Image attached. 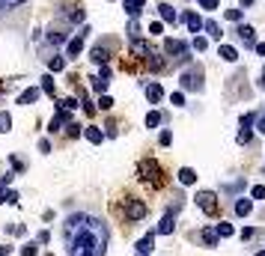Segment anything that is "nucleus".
Instances as JSON below:
<instances>
[{
  "instance_id": "obj_44",
  "label": "nucleus",
  "mask_w": 265,
  "mask_h": 256,
  "mask_svg": "<svg viewBox=\"0 0 265 256\" xmlns=\"http://www.w3.org/2000/svg\"><path fill=\"white\" fill-rule=\"evenodd\" d=\"M69 18H72V21H84V9H75V12H69Z\"/></svg>"
},
{
  "instance_id": "obj_19",
  "label": "nucleus",
  "mask_w": 265,
  "mask_h": 256,
  "mask_svg": "<svg viewBox=\"0 0 265 256\" xmlns=\"http://www.w3.org/2000/svg\"><path fill=\"white\" fill-rule=\"evenodd\" d=\"M66 51H69V57H78V54L84 51V39H81V36H78V39H72V42L66 45Z\"/></svg>"
},
{
  "instance_id": "obj_8",
  "label": "nucleus",
  "mask_w": 265,
  "mask_h": 256,
  "mask_svg": "<svg viewBox=\"0 0 265 256\" xmlns=\"http://www.w3.org/2000/svg\"><path fill=\"white\" fill-rule=\"evenodd\" d=\"M152 248H155V236H152V233H149V236H143V239L137 242V254H140V256H149V254H152Z\"/></svg>"
},
{
  "instance_id": "obj_54",
  "label": "nucleus",
  "mask_w": 265,
  "mask_h": 256,
  "mask_svg": "<svg viewBox=\"0 0 265 256\" xmlns=\"http://www.w3.org/2000/svg\"><path fill=\"white\" fill-rule=\"evenodd\" d=\"M254 256H265V251H260V254H254Z\"/></svg>"
},
{
  "instance_id": "obj_15",
  "label": "nucleus",
  "mask_w": 265,
  "mask_h": 256,
  "mask_svg": "<svg viewBox=\"0 0 265 256\" xmlns=\"http://www.w3.org/2000/svg\"><path fill=\"white\" fill-rule=\"evenodd\" d=\"M218 54H221V60H227V63H236V60H239V51H236L233 45H221Z\"/></svg>"
},
{
  "instance_id": "obj_35",
  "label": "nucleus",
  "mask_w": 265,
  "mask_h": 256,
  "mask_svg": "<svg viewBox=\"0 0 265 256\" xmlns=\"http://www.w3.org/2000/svg\"><path fill=\"white\" fill-rule=\"evenodd\" d=\"M170 101H173V107H182V104H185V92H173Z\"/></svg>"
},
{
  "instance_id": "obj_10",
  "label": "nucleus",
  "mask_w": 265,
  "mask_h": 256,
  "mask_svg": "<svg viewBox=\"0 0 265 256\" xmlns=\"http://www.w3.org/2000/svg\"><path fill=\"white\" fill-rule=\"evenodd\" d=\"M158 12H161V21H167V24H176V18H179V15H176V9H173L170 3H161V6H158Z\"/></svg>"
},
{
  "instance_id": "obj_32",
  "label": "nucleus",
  "mask_w": 265,
  "mask_h": 256,
  "mask_svg": "<svg viewBox=\"0 0 265 256\" xmlns=\"http://www.w3.org/2000/svg\"><path fill=\"white\" fill-rule=\"evenodd\" d=\"M206 48H209V42L203 36H194V51H206Z\"/></svg>"
},
{
  "instance_id": "obj_36",
  "label": "nucleus",
  "mask_w": 265,
  "mask_h": 256,
  "mask_svg": "<svg viewBox=\"0 0 265 256\" xmlns=\"http://www.w3.org/2000/svg\"><path fill=\"white\" fill-rule=\"evenodd\" d=\"M98 107H101V110H110V107H113V98H110V95H101V98H98Z\"/></svg>"
},
{
  "instance_id": "obj_47",
  "label": "nucleus",
  "mask_w": 265,
  "mask_h": 256,
  "mask_svg": "<svg viewBox=\"0 0 265 256\" xmlns=\"http://www.w3.org/2000/svg\"><path fill=\"white\" fill-rule=\"evenodd\" d=\"M248 239H254V230L248 227V230H242V242H248Z\"/></svg>"
},
{
  "instance_id": "obj_27",
  "label": "nucleus",
  "mask_w": 265,
  "mask_h": 256,
  "mask_svg": "<svg viewBox=\"0 0 265 256\" xmlns=\"http://www.w3.org/2000/svg\"><path fill=\"white\" fill-rule=\"evenodd\" d=\"M48 42H51V45H63V42H66V36H63V33H57V30H51V33H48Z\"/></svg>"
},
{
  "instance_id": "obj_41",
  "label": "nucleus",
  "mask_w": 265,
  "mask_h": 256,
  "mask_svg": "<svg viewBox=\"0 0 265 256\" xmlns=\"http://www.w3.org/2000/svg\"><path fill=\"white\" fill-rule=\"evenodd\" d=\"M161 30H164V24H161V21H155V24H149V33H152V36H158Z\"/></svg>"
},
{
  "instance_id": "obj_49",
  "label": "nucleus",
  "mask_w": 265,
  "mask_h": 256,
  "mask_svg": "<svg viewBox=\"0 0 265 256\" xmlns=\"http://www.w3.org/2000/svg\"><path fill=\"white\" fill-rule=\"evenodd\" d=\"M257 128H260V131H263V134H265V116H260V122H257Z\"/></svg>"
},
{
  "instance_id": "obj_29",
  "label": "nucleus",
  "mask_w": 265,
  "mask_h": 256,
  "mask_svg": "<svg viewBox=\"0 0 265 256\" xmlns=\"http://www.w3.org/2000/svg\"><path fill=\"white\" fill-rule=\"evenodd\" d=\"M158 122H161V113H155V110H152V113H146V125H149V128H155Z\"/></svg>"
},
{
  "instance_id": "obj_48",
  "label": "nucleus",
  "mask_w": 265,
  "mask_h": 256,
  "mask_svg": "<svg viewBox=\"0 0 265 256\" xmlns=\"http://www.w3.org/2000/svg\"><path fill=\"white\" fill-rule=\"evenodd\" d=\"M254 48H257V54H260V57H265V42H257Z\"/></svg>"
},
{
  "instance_id": "obj_18",
  "label": "nucleus",
  "mask_w": 265,
  "mask_h": 256,
  "mask_svg": "<svg viewBox=\"0 0 265 256\" xmlns=\"http://www.w3.org/2000/svg\"><path fill=\"white\" fill-rule=\"evenodd\" d=\"M173 227H176L173 215H164V221L158 224V233H161V236H170V233H173Z\"/></svg>"
},
{
  "instance_id": "obj_21",
  "label": "nucleus",
  "mask_w": 265,
  "mask_h": 256,
  "mask_svg": "<svg viewBox=\"0 0 265 256\" xmlns=\"http://www.w3.org/2000/svg\"><path fill=\"white\" fill-rule=\"evenodd\" d=\"M203 242H206V248H218V233L215 230H203Z\"/></svg>"
},
{
  "instance_id": "obj_13",
  "label": "nucleus",
  "mask_w": 265,
  "mask_h": 256,
  "mask_svg": "<svg viewBox=\"0 0 265 256\" xmlns=\"http://www.w3.org/2000/svg\"><path fill=\"white\" fill-rule=\"evenodd\" d=\"M251 212H254V200H248V197H242V200L236 203V215H239V218H248Z\"/></svg>"
},
{
  "instance_id": "obj_1",
  "label": "nucleus",
  "mask_w": 265,
  "mask_h": 256,
  "mask_svg": "<svg viewBox=\"0 0 265 256\" xmlns=\"http://www.w3.org/2000/svg\"><path fill=\"white\" fill-rule=\"evenodd\" d=\"M63 236H66V248L69 256H104L107 254V227L104 221L92 218V215H69L63 224Z\"/></svg>"
},
{
  "instance_id": "obj_4",
  "label": "nucleus",
  "mask_w": 265,
  "mask_h": 256,
  "mask_svg": "<svg viewBox=\"0 0 265 256\" xmlns=\"http://www.w3.org/2000/svg\"><path fill=\"white\" fill-rule=\"evenodd\" d=\"M182 89H203V72L200 69H188L182 75Z\"/></svg>"
},
{
  "instance_id": "obj_50",
  "label": "nucleus",
  "mask_w": 265,
  "mask_h": 256,
  "mask_svg": "<svg viewBox=\"0 0 265 256\" xmlns=\"http://www.w3.org/2000/svg\"><path fill=\"white\" fill-rule=\"evenodd\" d=\"M9 251H12V248H3V245H0V256H9Z\"/></svg>"
},
{
  "instance_id": "obj_9",
  "label": "nucleus",
  "mask_w": 265,
  "mask_h": 256,
  "mask_svg": "<svg viewBox=\"0 0 265 256\" xmlns=\"http://www.w3.org/2000/svg\"><path fill=\"white\" fill-rule=\"evenodd\" d=\"M185 24H188L191 33H200V30H203V18H200L197 12H185Z\"/></svg>"
},
{
  "instance_id": "obj_28",
  "label": "nucleus",
  "mask_w": 265,
  "mask_h": 256,
  "mask_svg": "<svg viewBox=\"0 0 265 256\" xmlns=\"http://www.w3.org/2000/svg\"><path fill=\"white\" fill-rule=\"evenodd\" d=\"M251 200H265V185H254V191H251Z\"/></svg>"
},
{
  "instance_id": "obj_46",
  "label": "nucleus",
  "mask_w": 265,
  "mask_h": 256,
  "mask_svg": "<svg viewBox=\"0 0 265 256\" xmlns=\"http://www.w3.org/2000/svg\"><path fill=\"white\" fill-rule=\"evenodd\" d=\"M39 152H51V143L48 140H39Z\"/></svg>"
},
{
  "instance_id": "obj_42",
  "label": "nucleus",
  "mask_w": 265,
  "mask_h": 256,
  "mask_svg": "<svg viewBox=\"0 0 265 256\" xmlns=\"http://www.w3.org/2000/svg\"><path fill=\"white\" fill-rule=\"evenodd\" d=\"M254 119H257L254 113H245V116H242V128H248V125H254Z\"/></svg>"
},
{
  "instance_id": "obj_52",
  "label": "nucleus",
  "mask_w": 265,
  "mask_h": 256,
  "mask_svg": "<svg viewBox=\"0 0 265 256\" xmlns=\"http://www.w3.org/2000/svg\"><path fill=\"white\" fill-rule=\"evenodd\" d=\"M0 203H6V194H3V191H0Z\"/></svg>"
},
{
  "instance_id": "obj_26",
  "label": "nucleus",
  "mask_w": 265,
  "mask_h": 256,
  "mask_svg": "<svg viewBox=\"0 0 265 256\" xmlns=\"http://www.w3.org/2000/svg\"><path fill=\"white\" fill-rule=\"evenodd\" d=\"M27 0H0V12H6V9H15V6H24Z\"/></svg>"
},
{
  "instance_id": "obj_22",
  "label": "nucleus",
  "mask_w": 265,
  "mask_h": 256,
  "mask_svg": "<svg viewBox=\"0 0 265 256\" xmlns=\"http://www.w3.org/2000/svg\"><path fill=\"white\" fill-rule=\"evenodd\" d=\"M48 69H51V72H63V69H66V60H63V57H51V60H48Z\"/></svg>"
},
{
  "instance_id": "obj_39",
  "label": "nucleus",
  "mask_w": 265,
  "mask_h": 256,
  "mask_svg": "<svg viewBox=\"0 0 265 256\" xmlns=\"http://www.w3.org/2000/svg\"><path fill=\"white\" fill-rule=\"evenodd\" d=\"M60 107H66V110H75V107H78V98H66V101H60Z\"/></svg>"
},
{
  "instance_id": "obj_53",
  "label": "nucleus",
  "mask_w": 265,
  "mask_h": 256,
  "mask_svg": "<svg viewBox=\"0 0 265 256\" xmlns=\"http://www.w3.org/2000/svg\"><path fill=\"white\" fill-rule=\"evenodd\" d=\"M251 3H254V0H242V6H251Z\"/></svg>"
},
{
  "instance_id": "obj_24",
  "label": "nucleus",
  "mask_w": 265,
  "mask_h": 256,
  "mask_svg": "<svg viewBox=\"0 0 265 256\" xmlns=\"http://www.w3.org/2000/svg\"><path fill=\"white\" fill-rule=\"evenodd\" d=\"M0 131H3V134L12 131V116H9V113H0Z\"/></svg>"
},
{
  "instance_id": "obj_38",
  "label": "nucleus",
  "mask_w": 265,
  "mask_h": 256,
  "mask_svg": "<svg viewBox=\"0 0 265 256\" xmlns=\"http://www.w3.org/2000/svg\"><path fill=\"white\" fill-rule=\"evenodd\" d=\"M227 18L230 21H242V9H227Z\"/></svg>"
},
{
  "instance_id": "obj_51",
  "label": "nucleus",
  "mask_w": 265,
  "mask_h": 256,
  "mask_svg": "<svg viewBox=\"0 0 265 256\" xmlns=\"http://www.w3.org/2000/svg\"><path fill=\"white\" fill-rule=\"evenodd\" d=\"M260 86H265V69H263V78H260Z\"/></svg>"
},
{
  "instance_id": "obj_37",
  "label": "nucleus",
  "mask_w": 265,
  "mask_h": 256,
  "mask_svg": "<svg viewBox=\"0 0 265 256\" xmlns=\"http://www.w3.org/2000/svg\"><path fill=\"white\" fill-rule=\"evenodd\" d=\"M158 143H161V146H170V143H173V134H170V131H161Z\"/></svg>"
},
{
  "instance_id": "obj_3",
  "label": "nucleus",
  "mask_w": 265,
  "mask_h": 256,
  "mask_svg": "<svg viewBox=\"0 0 265 256\" xmlns=\"http://www.w3.org/2000/svg\"><path fill=\"white\" fill-rule=\"evenodd\" d=\"M164 51L173 54L176 63H185V60H188V45H185L182 39H167V42H164Z\"/></svg>"
},
{
  "instance_id": "obj_23",
  "label": "nucleus",
  "mask_w": 265,
  "mask_h": 256,
  "mask_svg": "<svg viewBox=\"0 0 265 256\" xmlns=\"http://www.w3.org/2000/svg\"><path fill=\"white\" fill-rule=\"evenodd\" d=\"M215 233H218V239H230V236H233V227H230V224H224V221H221V224H218V227H215Z\"/></svg>"
},
{
  "instance_id": "obj_6",
  "label": "nucleus",
  "mask_w": 265,
  "mask_h": 256,
  "mask_svg": "<svg viewBox=\"0 0 265 256\" xmlns=\"http://www.w3.org/2000/svg\"><path fill=\"white\" fill-rule=\"evenodd\" d=\"M236 33H239V39H242V42H245L248 48H254V45H257V30H254L251 24H242V27H239Z\"/></svg>"
},
{
  "instance_id": "obj_25",
  "label": "nucleus",
  "mask_w": 265,
  "mask_h": 256,
  "mask_svg": "<svg viewBox=\"0 0 265 256\" xmlns=\"http://www.w3.org/2000/svg\"><path fill=\"white\" fill-rule=\"evenodd\" d=\"M42 92L54 95V78H51V75H45V78H42Z\"/></svg>"
},
{
  "instance_id": "obj_16",
  "label": "nucleus",
  "mask_w": 265,
  "mask_h": 256,
  "mask_svg": "<svg viewBox=\"0 0 265 256\" xmlns=\"http://www.w3.org/2000/svg\"><path fill=\"white\" fill-rule=\"evenodd\" d=\"M84 137H87L89 143H101V140H104V134H101V128H95V125H87V131H84Z\"/></svg>"
},
{
  "instance_id": "obj_20",
  "label": "nucleus",
  "mask_w": 265,
  "mask_h": 256,
  "mask_svg": "<svg viewBox=\"0 0 265 256\" xmlns=\"http://www.w3.org/2000/svg\"><path fill=\"white\" fill-rule=\"evenodd\" d=\"M203 30H206L212 39H221V27H218V21H203Z\"/></svg>"
},
{
  "instance_id": "obj_33",
  "label": "nucleus",
  "mask_w": 265,
  "mask_h": 256,
  "mask_svg": "<svg viewBox=\"0 0 265 256\" xmlns=\"http://www.w3.org/2000/svg\"><path fill=\"white\" fill-rule=\"evenodd\" d=\"M149 69H152V72H161V69H164V60H161V57H152V60H149Z\"/></svg>"
},
{
  "instance_id": "obj_34",
  "label": "nucleus",
  "mask_w": 265,
  "mask_h": 256,
  "mask_svg": "<svg viewBox=\"0 0 265 256\" xmlns=\"http://www.w3.org/2000/svg\"><path fill=\"white\" fill-rule=\"evenodd\" d=\"M92 89H95V92H104V89H107V81H104V78H95V81H92Z\"/></svg>"
},
{
  "instance_id": "obj_45",
  "label": "nucleus",
  "mask_w": 265,
  "mask_h": 256,
  "mask_svg": "<svg viewBox=\"0 0 265 256\" xmlns=\"http://www.w3.org/2000/svg\"><path fill=\"white\" fill-rule=\"evenodd\" d=\"M6 203H12V206H15V203H18V194H15V191H6Z\"/></svg>"
},
{
  "instance_id": "obj_7",
  "label": "nucleus",
  "mask_w": 265,
  "mask_h": 256,
  "mask_svg": "<svg viewBox=\"0 0 265 256\" xmlns=\"http://www.w3.org/2000/svg\"><path fill=\"white\" fill-rule=\"evenodd\" d=\"M89 60H92V63H98V66H104V63L110 60V51H107V48H101V45H95V48L89 51Z\"/></svg>"
},
{
  "instance_id": "obj_43",
  "label": "nucleus",
  "mask_w": 265,
  "mask_h": 256,
  "mask_svg": "<svg viewBox=\"0 0 265 256\" xmlns=\"http://www.w3.org/2000/svg\"><path fill=\"white\" fill-rule=\"evenodd\" d=\"M203 9H218V0H197Z\"/></svg>"
},
{
  "instance_id": "obj_30",
  "label": "nucleus",
  "mask_w": 265,
  "mask_h": 256,
  "mask_svg": "<svg viewBox=\"0 0 265 256\" xmlns=\"http://www.w3.org/2000/svg\"><path fill=\"white\" fill-rule=\"evenodd\" d=\"M21 256H39V248L30 242V245H24V248H21Z\"/></svg>"
},
{
  "instance_id": "obj_2",
  "label": "nucleus",
  "mask_w": 265,
  "mask_h": 256,
  "mask_svg": "<svg viewBox=\"0 0 265 256\" xmlns=\"http://www.w3.org/2000/svg\"><path fill=\"white\" fill-rule=\"evenodd\" d=\"M197 206L206 212V215H218V194L215 191H197Z\"/></svg>"
},
{
  "instance_id": "obj_14",
  "label": "nucleus",
  "mask_w": 265,
  "mask_h": 256,
  "mask_svg": "<svg viewBox=\"0 0 265 256\" xmlns=\"http://www.w3.org/2000/svg\"><path fill=\"white\" fill-rule=\"evenodd\" d=\"M143 6H146V0H125V3H122V9H125V12H128L131 18H137Z\"/></svg>"
},
{
  "instance_id": "obj_12",
  "label": "nucleus",
  "mask_w": 265,
  "mask_h": 256,
  "mask_svg": "<svg viewBox=\"0 0 265 256\" xmlns=\"http://www.w3.org/2000/svg\"><path fill=\"white\" fill-rule=\"evenodd\" d=\"M42 95V89H36V86H30V89H24L21 95H18V104H33L36 98Z\"/></svg>"
},
{
  "instance_id": "obj_5",
  "label": "nucleus",
  "mask_w": 265,
  "mask_h": 256,
  "mask_svg": "<svg viewBox=\"0 0 265 256\" xmlns=\"http://www.w3.org/2000/svg\"><path fill=\"white\" fill-rule=\"evenodd\" d=\"M125 218H131V221L146 218V203L143 200H125Z\"/></svg>"
},
{
  "instance_id": "obj_17",
  "label": "nucleus",
  "mask_w": 265,
  "mask_h": 256,
  "mask_svg": "<svg viewBox=\"0 0 265 256\" xmlns=\"http://www.w3.org/2000/svg\"><path fill=\"white\" fill-rule=\"evenodd\" d=\"M179 182H182V185H194V182H197V173H194L191 167H182V170H179Z\"/></svg>"
},
{
  "instance_id": "obj_40",
  "label": "nucleus",
  "mask_w": 265,
  "mask_h": 256,
  "mask_svg": "<svg viewBox=\"0 0 265 256\" xmlns=\"http://www.w3.org/2000/svg\"><path fill=\"white\" fill-rule=\"evenodd\" d=\"M66 134H69V137H78V134H81V125H75V122H69V128H66Z\"/></svg>"
},
{
  "instance_id": "obj_31",
  "label": "nucleus",
  "mask_w": 265,
  "mask_h": 256,
  "mask_svg": "<svg viewBox=\"0 0 265 256\" xmlns=\"http://www.w3.org/2000/svg\"><path fill=\"white\" fill-rule=\"evenodd\" d=\"M128 36H131V42L140 36V24H137V21H131V24H128Z\"/></svg>"
},
{
  "instance_id": "obj_11",
  "label": "nucleus",
  "mask_w": 265,
  "mask_h": 256,
  "mask_svg": "<svg viewBox=\"0 0 265 256\" xmlns=\"http://www.w3.org/2000/svg\"><path fill=\"white\" fill-rule=\"evenodd\" d=\"M146 98H149L152 104H158V101L164 98V89H161V84H149V86H146Z\"/></svg>"
}]
</instances>
